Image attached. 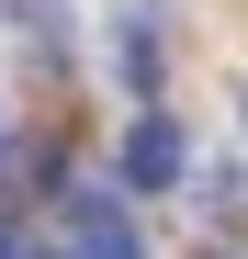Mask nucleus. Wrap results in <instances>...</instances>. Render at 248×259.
<instances>
[{"instance_id": "obj_1", "label": "nucleus", "mask_w": 248, "mask_h": 259, "mask_svg": "<svg viewBox=\"0 0 248 259\" xmlns=\"http://www.w3.org/2000/svg\"><path fill=\"white\" fill-rule=\"evenodd\" d=\"M68 259H136V226H124L113 192H79L68 203Z\"/></svg>"}, {"instance_id": "obj_2", "label": "nucleus", "mask_w": 248, "mask_h": 259, "mask_svg": "<svg viewBox=\"0 0 248 259\" xmlns=\"http://www.w3.org/2000/svg\"><path fill=\"white\" fill-rule=\"evenodd\" d=\"M124 181H136V192H170L181 181V124L170 113H147L136 136H124Z\"/></svg>"}, {"instance_id": "obj_3", "label": "nucleus", "mask_w": 248, "mask_h": 259, "mask_svg": "<svg viewBox=\"0 0 248 259\" xmlns=\"http://www.w3.org/2000/svg\"><path fill=\"white\" fill-rule=\"evenodd\" d=\"M124 79H136V91H147V79H158V23H147V12L124 23Z\"/></svg>"}, {"instance_id": "obj_4", "label": "nucleus", "mask_w": 248, "mask_h": 259, "mask_svg": "<svg viewBox=\"0 0 248 259\" xmlns=\"http://www.w3.org/2000/svg\"><path fill=\"white\" fill-rule=\"evenodd\" d=\"M0 259H34V248H23V237H12V214H0Z\"/></svg>"}]
</instances>
